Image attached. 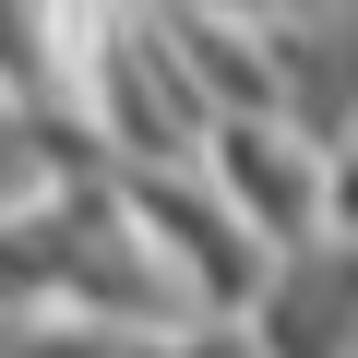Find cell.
Instances as JSON below:
<instances>
[{
  "mask_svg": "<svg viewBox=\"0 0 358 358\" xmlns=\"http://www.w3.org/2000/svg\"><path fill=\"white\" fill-rule=\"evenodd\" d=\"M215 192L239 203V227L263 251H310L322 227V143H287L275 120H215Z\"/></svg>",
  "mask_w": 358,
  "mask_h": 358,
  "instance_id": "cell-1",
  "label": "cell"
},
{
  "mask_svg": "<svg viewBox=\"0 0 358 358\" xmlns=\"http://www.w3.org/2000/svg\"><path fill=\"white\" fill-rule=\"evenodd\" d=\"M251 346L263 358H358V239L275 251V275L251 299Z\"/></svg>",
  "mask_w": 358,
  "mask_h": 358,
  "instance_id": "cell-2",
  "label": "cell"
}]
</instances>
